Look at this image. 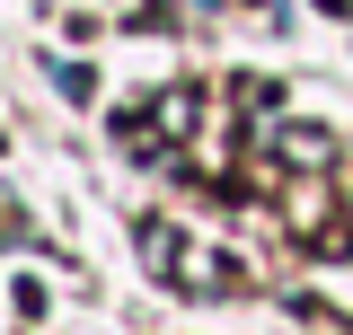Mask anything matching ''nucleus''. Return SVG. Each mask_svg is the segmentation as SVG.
Segmentation results:
<instances>
[{
    "label": "nucleus",
    "instance_id": "20e7f679",
    "mask_svg": "<svg viewBox=\"0 0 353 335\" xmlns=\"http://www.w3.org/2000/svg\"><path fill=\"white\" fill-rule=\"evenodd\" d=\"M318 9H353V0H318Z\"/></svg>",
    "mask_w": 353,
    "mask_h": 335
},
{
    "label": "nucleus",
    "instance_id": "f257e3e1",
    "mask_svg": "<svg viewBox=\"0 0 353 335\" xmlns=\"http://www.w3.org/2000/svg\"><path fill=\"white\" fill-rule=\"evenodd\" d=\"M274 141H283V159H301V168H336V141H327V132H274Z\"/></svg>",
    "mask_w": 353,
    "mask_h": 335
},
{
    "label": "nucleus",
    "instance_id": "7ed1b4c3",
    "mask_svg": "<svg viewBox=\"0 0 353 335\" xmlns=\"http://www.w3.org/2000/svg\"><path fill=\"white\" fill-rule=\"evenodd\" d=\"M53 88H62V97H88L97 80H88V62H53Z\"/></svg>",
    "mask_w": 353,
    "mask_h": 335
},
{
    "label": "nucleus",
    "instance_id": "f03ea898",
    "mask_svg": "<svg viewBox=\"0 0 353 335\" xmlns=\"http://www.w3.org/2000/svg\"><path fill=\"white\" fill-rule=\"evenodd\" d=\"M159 124H168V132L194 124V88H168V97H159Z\"/></svg>",
    "mask_w": 353,
    "mask_h": 335
}]
</instances>
